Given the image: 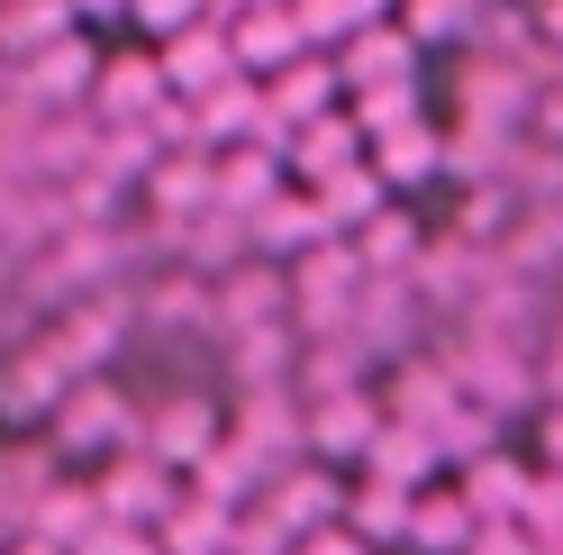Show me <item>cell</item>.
<instances>
[{
    "instance_id": "cell-1",
    "label": "cell",
    "mask_w": 563,
    "mask_h": 555,
    "mask_svg": "<svg viewBox=\"0 0 563 555\" xmlns=\"http://www.w3.org/2000/svg\"><path fill=\"white\" fill-rule=\"evenodd\" d=\"M119 446H136V401L110 383V373L74 383V392L46 410V456L55 465H110Z\"/></svg>"
},
{
    "instance_id": "cell-2",
    "label": "cell",
    "mask_w": 563,
    "mask_h": 555,
    "mask_svg": "<svg viewBox=\"0 0 563 555\" xmlns=\"http://www.w3.org/2000/svg\"><path fill=\"white\" fill-rule=\"evenodd\" d=\"M136 446L164 474H191L209 446H228V401L219 392H164L155 410H136Z\"/></svg>"
},
{
    "instance_id": "cell-3",
    "label": "cell",
    "mask_w": 563,
    "mask_h": 555,
    "mask_svg": "<svg viewBox=\"0 0 563 555\" xmlns=\"http://www.w3.org/2000/svg\"><path fill=\"white\" fill-rule=\"evenodd\" d=\"M336 510H345V474L319 465V456H291L282 474H264V492H255V519H264L282 546H300L309 529H328Z\"/></svg>"
},
{
    "instance_id": "cell-4",
    "label": "cell",
    "mask_w": 563,
    "mask_h": 555,
    "mask_svg": "<svg viewBox=\"0 0 563 555\" xmlns=\"http://www.w3.org/2000/svg\"><path fill=\"white\" fill-rule=\"evenodd\" d=\"M82 482H91V501H100V519H110V529H164V510L183 501V474H164L146 446H119V456L91 465Z\"/></svg>"
},
{
    "instance_id": "cell-5",
    "label": "cell",
    "mask_w": 563,
    "mask_h": 555,
    "mask_svg": "<svg viewBox=\"0 0 563 555\" xmlns=\"http://www.w3.org/2000/svg\"><path fill=\"white\" fill-rule=\"evenodd\" d=\"M300 392V383H291ZM382 428V401L364 383H328V392H300V446L319 465H364V446Z\"/></svg>"
},
{
    "instance_id": "cell-6",
    "label": "cell",
    "mask_w": 563,
    "mask_h": 555,
    "mask_svg": "<svg viewBox=\"0 0 563 555\" xmlns=\"http://www.w3.org/2000/svg\"><path fill=\"white\" fill-rule=\"evenodd\" d=\"M328 64H336V91L345 100H382V91H409L418 83V46H409L400 19H364L345 46H328Z\"/></svg>"
},
{
    "instance_id": "cell-7",
    "label": "cell",
    "mask_w": 563,
    "mask_h": 555,
    "mask_svg": "<svg viewBox=\"0 0 563 555\" xmlns=\"http://www.w3.org/2000/svg\"><path fill=\"white\" fill-rule=\"evenodd\" d=\"M164 64H155V46H100V74H91V100H82V110L100 119V128H146L155 110H164Z\"/></svg>"
},
{
    "instance_id": "cell-8",
    "label": "cell",
    "mask_w": 563,
    "mask_h": 555,
    "mask_svg": "<svg viewBox=\"0 0 563 555\" xmlns=\"http://www.w3.org/2000/svg\"><path fill=\"white\" fill-rule=\"evenodd\" d=\"M91 74H100V37H91V28H64V37L37 46L10 83H19L27 110H82V100H91Z\"/></svg>"
},
{
    "instance_id": "cell-9",
    "label": "cell",
    "mask_w": 563,
    "mask_h": 555,
    "mask_svg": "<svg viewBox=\"0 0 563 555\" xmlns=\"http://www.w3.org/2000/svg\"><path fill=\"white\" fill-rule=\"evenodd\" d=\"M264 91V146L282 155V137H291V128H309V119H328L336 110V64L328 55H291V64H282V74H264L255 83Z\"/></svg>"
},
{
    "instance_id": "cell-10",
    "label": "cell",
    "mask_w": 563,
    "mask_h": 555,
    "mask_svg": "<svg viewBox=\"0 0 563 555\" xmlns=\"http://www.w3.org/2000/svg\"><path fill=\"white\" fill-rule=\"evenodd\" d=\"M364 164L391 183V200H409L418 183H437V173H445V128L428 110H409V119H391V128L364 137Z\"/></svg>"
},
{
    "instance_id": "cell-11",
    "label": "cell",
    "mask_w": 563,
    "mask_h": 555,
    "mask_svg": "<svg viewBox=\"0 0 563 555\" xmlns=\"http://www.w3.org/2000/svg\"><path fill=\"white\" fill-rule=\"evenodd\" d=\"M146 200L164 210V228L183 237L191 219L219 210V155H209V146H173V155H155V164H146Z\"/></svg>"
},
{
    "instance_id": "cell-12",
    "label": "cell",
    "mask_w": 563,
    "mask_h": 555,
    "mask_svg": "<svg viewBox=\"0 0 563 555\" xmlns=\"http://www.w3.org/2000/svg\"><path fill=\"white\" fill-rule=\"evenodd\" d=\"M155 64H164V91H173V100H200V91L236 83V46H228V28H219V19L183 28V37H164Z\"/></svg>"
},
{
    "instance_id": "cell-13",
    "label": "cell",
    "mask_w": 563,
    "mask_h": 555,
    "mask_svg": "<svg viewBox=\"0 0 563 555\" xmlns=\"http://www.w3.org/2000/svg\"><path fill=\"white\" fill-rule=\"evenodd\" d=\"M228 28V46H236V74L245 83H264V74H282L291 55H309L300 46V19H291V0H255V10H236V19H219Z\"/></svg>"
},
{
    "instance_id": "cell-14",
    "label": "cell",
    "mask_w": 563,
    "mask_h": 555,
    "mask_svg": "<svg viewBox=\"0 0 563 555\" xmlns=\"http://www.w3.org/2000/svg\"><path fill=\"white\" fill-rule=\"evenodd\" d=\"M345 164H364V128H355L345 100L328 119H309V128L282 137V173H291V183H328V173H345Z\"/></svg>"
},
{
    "instance_id": "cell-15",
    "label": "cell",
    "mask_w": 563,
    "mask_h": 555,
    "mask_svg": "<svg viewBox=\"0 0 563 555\" xmlns=\"http://www.w3.org/2000/svg\"><path fill=\"white\" fill-rule=\"evenodd\" d=\"M409 482H382V474H355V482H345V529H355L373 555H400V537H409Z\"/></svg>"
},
{
    "instance_id": "cell-16",
    "label": "cell",
    "mask_w": 563,
    "mask_h": 555,
    "mask_svg": "<svg viewBox=\"0 0 563 555\" xmlns=\"http://www.w3.org/2000/svg\"><path fill=\"white\" fill-rule=\"evenodd\" d=\"M473 501L454 492V482H418V501H409V537H400V555H464L473 546Z\"/></svg>"
},
{
    "instance_id": "cell-17",
    "label": "cell",
    "mask_w": 563,
    "mask_h": 555,
    "mask_svg": "<svg viewBox=\"0 0 563 555\" xmlns=\"http://www.w3.org/2000/svg\"><path fill=\"white\" fill-rule=\"evenodd\" d=\"M527 474H537V456H509V446H482L473 465H454V492L473 501V519H518V501H527Z\"/></svg>"
},
{
    "instance_id": "cell-18",
    "label": "cell",
    "mask_w": 563,
    "mask_h": 555,
    "mask_svg": "<svg viewBox=\"0 0 563 555\" xmlns=\"http://www.w3.org/2000/svg\"><path fill=\"white\" fill-rule=\"evenodd\" d=\"M273 192H291V173H282V155H273V146H228V155H219V219H236V228H245Z\"/></svg>"
},
{
    "instance_id": "cell-19",
    "label": "cell",
    "mask_w": 563,
    "mask_h": 555,
    "mask_svg": "<svg viewBox=\"0 0 563 555\" xmlns=\"http://www.w3.org/2000/svg\"><path fill=\"white\" fill-rule=\"evenodd\" d=\"M245 237H255L264 255H291V264H300L309 247H328V219H319V200H309V192L291 183V192H273L264 210L245 219Z\"/></svg>"
},
{
    "instance_id": "cell-20",
    "label": "cell",
    "mask_w": 563,
    "mask_h": 555,
    "mask_svg": "<svg viewBox=\"0 0 563 555\" xmlns=\"http://www.w3.org/2000/svg\"><path fill=\"white\" fill-rule=\"evenodd\" d=\"M300 192L319 200L328 237H355L364 219H382V210H391V183H382L373 164H345V173H328V183H300Z\"/></svg>"
},
{
    "instance_id": "cell-21",
    "label": "cell",
    "mask_w": 563,
    "mask_h": 555,
    "mask_svg": "<svg viewBox=\"0 0 563 555\" xmlns=\"http://www.w3.org/2000/svg\"><path fill=\"white\" fill-rule=\"evenodd\" d=\"M91 529H100V501H91V482L55 474L46 492H37V510H27V529H19V537H46V546H64V555H74Z\"/></svg>"
},
{
    "instance_id": "cell-22",
    "label": "cell",
    "mask_w": 563,
    "mask_h": 555,
    "mask_svg": "<svg viewBox=\"0 0 563 555\" xmlns=\"http://www.w3.org/2000/svg\"><path fill=\"white\" fill-rule=\"evenodd\" d=\"M64 28H74V10H64V0H0V55H10V74L37 46H55Z\"/></svg>"
},
{
    "instance_id": "cell-23",
    "label": "cell",
    "mask_w": 563,
    "mask_h": 555,
    "mask_svg": "<svg viewBox=\"0 0 563 555\" xmlns=\"http://www.w3.org/2000/svg\"><path fill=\"white\" fill-rule=\"evenodd\" d=\"M291 19H300V46L309 55H328V46H345L364 19H391V10H373V0H291Z\"/></svg>"
},
{
    "instance_id": "cell-24",
    "label": "cell",
    "mask_w": 563,
    "mask_h": 555,
    "mask_svg": "<svg viewBox=\"0 0 563 555\" xmlns=\"http://www.w3.org/2000/svg\"><path fill=\"white\" fill-rule=\"evenodd\" d=\"M391 19L409 28V46L428 55L437 37H473V19H482V0H391Z\"/></svg>"
},
{
    "instance_id": "cell-25",
    "label": "cell",
    "mask_w": 563,
    "mask_h": 555,
    "mask_svg": "<svg viewBox=\"0 0 563 555\" xmlns=\"http://www.w3.org/2000/svg\"><path fill=\"white\" fill-rule=\"evenodd\" d=\"M518 529H527V537H563V465H537V474H527Z\"/></svg>"
},
{
    "instance_id": "cell-26",
    "label": "cell",
    "mask_w": 563,
    "mask_h": 555,
    "mask_svg": "<svg viewBox=\"0 0 563 555\" xmlns=\"http://www.w3.org/2000/svg\"><path fill=\"white\" fill-rule=\"evenodd\" d=\"M200 19H209V0H128V28H146L155 46L183 37V28H200Z\"/></svg>"
},
{
    "instance_id": "cell-27",
    "label": "cell",
    "mask_w": 563,
    "mask_h": 555,
    "mask_svg": "<svg viewBox=\"0 0 563 555\" xmlns=\"http://www.w3.org/2000/svg\"><path fill=\"white\" fill-rule=\"evenodd\" d=\"M74 555H164V546H155V529H110V519H100Z\"/></svg>"
},
{
    "instance_id": "cell-28",
    "label": "cell",
    "mask_w": 563,
    "mask_h": 555,
    "mask_svg": "<svg viewBox=\"0 0 563 555\" xmlns=\"http://www.w3.org/2000/svg\"><path fill=\"white\" fill-rule=\"evenodd\" d=\"M464 555H537V537H527L518 519H482V529H473V546H464Z\"/></svg>"
},
{
    "instance_id": "cell-29",
    "label": "cell",
    "mask_w": 563,
    "mask_h": 555,
    "mask_svg": "<svg viewBox=\"0 0 563 555\" xmlns=\"http://www.w3.org/2000/svg\"><path fill=\"white\" fill-rule=\"evenodd\" d=\"M291 555H373V546H364L355 529H345V519H328V529H309V537H300Z\"/></svg>"
},
{
    "instance_id": "cell-30",
    "label": "cell",
    "mask_w": 563,
    "mask_h": 555,
    "mask_svg": "<svg viewBox=\"0 0 563 555\" xmlns=\"http://www.w3.org/2000/svg\"><path fill=\"white\" fill-rule=\"evenodd\" d=\"M527 119H537V137H545V146H563V74H554V91H537V100H527Z\"/></svg>"
},
{
    "instance_id": "cell-31",
    "label": "cell",
    "mask_w": 563,
    "mask_h": 555,
    "mask_svg": "<svg viewBox=\"0 0 563 555\" xmlns=\"http://www.w3.org/2000/svg\"><path fill=\"white\" fill-rule=\"evenodd\" d=\"M537 465H563V392L545 401V420H537Z\"/></svg>"
},
{
    "instance_id": "cell-32",
    "label": "cell",
    "mask_w": 563,
    "mask_h": 555,
    "mask_svg": "<svg viewBox=\"0 0 563 555\" xmlns=\"http://www.w3.org/2000/svg\"><path fill=\"white\" fill-rule=\"evenodd\" d=\"M74 10V28H100V19H128V0H64Z\"/></svg>"
},
{
    "instance_id": "cell-33",
    "label": "cell",
    "mask_w": 563,
    "mask_h": 555,
    "mask_svg": "<svg viewBox=\"0 0 563 555\" xmlns=\"http://www.w3.org/2000/svg\"><path fill=\"white\" fill-rule=\"evenodd\" d=\"M537 28H545V55H563V0H537Z\"/></svg>"
},
{
    "instance_id": "cell-34",
    "label": "cell",
    "mask_w": 563,
    "mask_h": 555,
    "mask_svg": "<svg viewBox=\"0 0 563 555\" xmlns=\"http://www.w3.org/2000/svg\"><path fill=\"white\" fill-rule=\"evenodd\" d=\"M0 555H64V546H46V537H10Z\"/></svg>"
}]
</instances>
